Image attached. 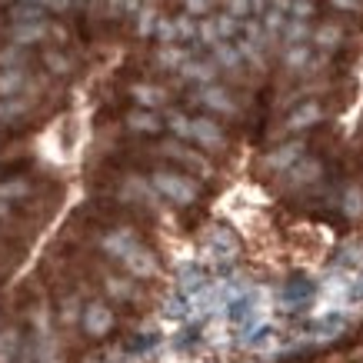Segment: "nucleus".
I'll return each instance as SVG.
<instances>
[{
  "label": "nucleus",
  "mask_w": 363,
  "mask_h": 363,
  "mask_svg": "<svg viewBox=\"0 0 363 363\" xmlns=\"http://www.w3.org/2000/svg\"><path fill=\"white\" fill-rule=\"evenodd\" d=\"M111 327H113L111 307H104V303H90V307L84 310V330H87L90 337H104V333H111Z\"/></svg>",
  "instance_id": "1"
}]
</instances>
